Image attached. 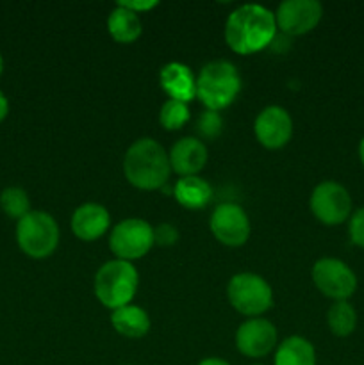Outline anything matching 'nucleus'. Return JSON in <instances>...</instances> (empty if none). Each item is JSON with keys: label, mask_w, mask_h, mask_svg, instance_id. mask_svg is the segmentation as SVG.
Returning <instances> with one entry per match:
<instances>
[{"label": "nucleus", "mask_w": 364, "mask_h": 365, "mask_svg": "<svg viewBox=\"0 0 364 365\" xmlns=\"http://www.w3.org/2000/svg\"><path fill=\"white\" fill-rule=\"evenodd\" d=\"M157 4L159 2H156V0H148V2H134V0H127V2H125V0H121V2H118V6L127 7V9L134 11L136 14H141L153 9V7H157Z\"/></svg>", "instance_id": "obj_27"}, {"label": "nucleus", "mask_w": 364, "mask_h": 365, "mask_svg": "<svg viewBox=\"0 0 364 365\" xmlns=\"http://www.w3.org/2000/svg\"><path fill=\"white\" fill-rule=\"evenodd\" d=\"M170 157L164 146L152 138L136 139L123 155V175L141 191L163 189L170 178Z\"/></svg>", "instance_id": "obj_2"}, {"label": "nucleus", "mask_w": 364, "mask_h": 365, "mask_svg": "<svg viewBox=\"0 0 364 365\" xmlns=\"http://www.w3.org/2000/svg\"><path fill=\"white\" fill-rule=\"evenodd\" d=\"M139 287V274L134 264L125 260H107L95 274L93 291L96 299L109 310L131 305Z\"/></svg>", "instance_id": "obj_4"}, {"label": "nucleus", "mask_w": 364, "mask_h": 365, "mask_svg": "<svg viewBox=\"0 0 364 365\" xmlns=\"http://www.w3.org/2000/svg\"><path fill=\"white\" fill-rule=\"evenodd\" d=\"M277 328L264 317H252L245 321L234 337L236 348L246 359H264L277 348Z\"/></svg>", "instance_id": "obj_12"}, {"label": "nucleus", "mask_w": 364, "mask_h": 365, "mask_svg": "<svg viewBox=\"0 0 364 365\" xmlns=\"http://www.w3.org/2000/svg\"><path fill=\"white\" fill-rule=\"evenodd\" d=\"M277 31L273 11L261 4H243L228 14L223 34L232 52L248 56L268 48Z\"/></svg>", "instance_id": "obj_1"}, {"label": "nucleus", "mask_w": 364, "mask_h": 365, "mask_svg": "<svg viewBox=\"0 0 364 365\" xmlns=\"http://www.w3.org/2000/svg\"><path fill=\"white\" fill-rule=\"evenodd\" d=\"M159 84L171 100L189 103L196 96L195 73L188 64L178 61H171L161 68Z\"/></svg>", "instance_id": "obj_16"}, {"label": "nucleus", "mask_w": 364, "mask_h": 365, "mask_svg": "<svg viewBox=\"0 0 364 365\" xmlns=\"http://www.w3.org/2000/svg\"><path fill=\"white\" fill-rule=\"evenodd\" d=\"M209 228L216 241L228 248L245 245L252 232L248 214L238 203H220L211 214Z\"/></svg>", "instance_id": "obj_10"}, {"label": "nucleus", "mask_w": 364, "mask_h": 365, "mask_svg": "<svg viewBox=\"0 0 364 365\" xmlns=\"http://www.w3.org/2000/svg\"><path fill=\"white\" fill-rule=\"evenodd\" d=\"M196 132L202 139H216L218 135L223 130V118L218 110H209L206 109L196 120Z\"/></svg>", "instance_id": "obj_24"}, {"label": "nucleus", "mask_w": 364, "mask_h": 365, "mask_svg": "<svg viewBox=\"0 0 364 365\" xmlns=\"http://www.w3.org/2000/svg\"><path fill=\"white\" fill-rule=\"evenodd\" d=\"M256 138L264 148H284L293 138V118L284 107L268 106L257 114L253 121Z\"/></svg>", "instance_id": "obj_13"}, {"label": "nucleus", "mask_w": 364, "mask_h": 365, "mask_svg": "<svg viewBox=\"0 0 364 365\" xmlns=\"http://www.w3.org/2000/svg\"><path fill=\"white\" fill-rule=\"evenodd\" d=\"M168 157H170L171 171L181 177H193L203 170L209 159V152L202 139L188 135V138L178 139L171 146Z\"/></svg>", "instance_id": "obj_14"}, {"label": "nucleus", "mask_w": 364, "mask_h": 365, "mask_svg": "<svg viewBox=\"0 0 364 365\" xmlns=\"http://www.w3.org/2000/svg\"><path fill=\"white\" fill-rule=\"evenodd\" d=\"M173 196L178 205L189 210H200L213 198V187L206 178L193 175V177H181L173 187Z\"/></svg>", "instance_id": "obj_18"}, {"label": "nucleus", "mask_w": 364, "mask_h": 365, "mask_svg": "<svg viewBox=\"0 0 364 365\" xmlns=\"http://www.w3.org/2000/svg\"><path fill=\"white\" fill-rule=\"evenodd\" d=\"M275 365H316V349L300 335H291L277 346Z\"/></svg>", "instance_id": "obj_20"}, {"label": "nucleus", "mask_w": 364, "mask_h": 365, "mask_svg": "<svg viewBox=\"0 0 364 365\" xmlns=\"http://www.w3.org/2000/svg\"><path fill=\"white\" fill-rule=\"evenodd\" d=\"M253 365H261V364H253Z\"/></svg>", "instance_id": "obj_32"}, {"label": "nucleus", "mask_w": 364, "mask_h": 365, "mask_svg": "<svg viewBox=\"0 0 364 365\" xmlns=\"http://www.w3.org/2000/svg\"><path fill=\"white\" fill-rule=\"evenodd\" d=\"M359 159H360V164H363V168H364V138L360 139V143H359Z\"/></svg>", "instance_id": "obj_30"}, {"label": "nucleus", "mask_w": 364, "mask_h": 365, "mask_svg": "<svg viewBox=\"0 0 364 365\" xmlns=\"http://www.w3.org/2000/svg\"><path fill=\"white\" fill-rule=\"evenodd\" d=\"M196 365H231L227 362V360L220 359V356H207V359L200 360Z\"/></svg>", "instance_id": "obj_29"}, {"label": "nucleus", "mask_w": 364, "mask_h": 365, "mask_svg": "<svg viewBox=\"0 0 364 365\" xmlns=\"http://www.w3.org/2000/svg\"><path fill=\"white\" fill-rule=\"evenodd\" d=\"M189 118H191V110H189V106L186 102L168 98L161 106L159 123L166 130H178V128H182L188 123Z\"/></svg>", "instance_id": "obj_23"}, {"label": "nucleus", "mask_w": 364, "mask_h": 365, "mask_svg": "<svg viewBox=\"0 0 364 365\" xmlns=\"http://www.w3.org/2000/svg\"><path fill=\"white\" fill-rule=\"evenodd\" d=\"M153 246V227L139 217H128L114 225L109 235V248L125 262L141 259Z\"/></svg>", "instance_id": "obj_7"}, {"label": "nucleus", "mask_w": 364, "mask_h": 365, "mask_svg": "<svg viewBox=\"0 0 364 365\" xmlns=\"http://www.w3.org/2000/svg\"><path fill=\"white\" fill-rule=\"evenodd\" d=\"M310 277L318 291L334 302H348L357 291V277L352 267L334 257L316 260Z\"/></svg>", "instance_id": "obj_9"}, {"label": "nucleus", "mask_w": 364, "mask_h": 365, "mask_svg": "<svg viewBox=\"0 0 364 365\" xmlns=\"http://www.w3.org/2000/svg\"><path fill=\"white\" fill-rule=\"evenodd\" d=\"M348 235L350 241L355 246L364 250V207L352 212L348 220Z\"/></svg>", "instance_id": "obj_25"}, {"label": "nucleus", "mask_w": 364, "mask_h": 365, "mask_svg": "<svg viewBox=\"0 0 364 365\" xmlns=\"http://www.w3.org/2000/svg\"><path fill=\"white\" fill-rule=\"evenodd\" d=\"M228 303L246 317H261L273 305L271 285L256 273H238L227 285Z\"/></svg>", "instance_id": "obj_6"}, {"label": "nucleus", "mask_w": 364, "mask_h": 365, "mask_svg": "<svg viewBox=\"0 0 364 365\" xmlns=\"http://www.w3.org/2000/svg\"><path fill=\"white\" fill-rule=\"evenodd\" d=\"M0 207L11 220L20 221L21 217L31 212V200L25 189L18 185H9L0 192Z\"/></svg>", "instance_id": "obj_22"}, {"label": "nucleus", "mask_w": 364, "mask_h": 365, "mask_svg": "<svg viewBox=\"0 0 364 365\" xmlns=\"http://www.w3.org/2000/svg\"><path fill=\"white\" fill-rule=\"evenodd\" d=\"M111 324L121 337L141 339L148 334L152 321L145 309L131 303L111 312Z\"/></svg>", "instance_id": "obj_17"}, {"label": "nucleus", "mask_w": 364, "mask_h": 365, "mask_svg": "<svg viewBox=\"0 0 364 365\" xmlns=\"http://www.w3.org/2000/svg\"><path fill=\"white\" fill-rule=\"evenodd\" d=\"M328 330L335 337H348L357 328V312L352 303L334 302L327 312Z\"/></svg>", "instance_id": "obj_21"}, {"label": "nucleus", "mask_w": 364, "mask_h": 365, "mask_svg": "<svg viewBox=\"0 0 364 365\" xmlns=\"http://www.w3.org/2000/svg\"><path fill=\"white\" fill-rule=\"evenodd\" d=\"M2 71H4V59H2V53H0V77H2Z\"/></svg>", "instance_id": "obj_31"}, {"label": "nucleus", "mask_w": 364, "mask_h": 365, "mask_svg": "<svg viewBox=\"0 0 364 365\" xmlns=\"http://www.w3.org/2000/svg\"><path fill=\"white\" fill-rule=\"evenodd\" d=\"M309 207L320 223L335 227L350 220L353 203L345 185L335 180H325L320 182L310 192Z\"/></svg>", "instance_id": "obj_8"}, {"label": "nucleus", "mask_w": 364, "mask_h": 365, "mask_svg": "<svg viewBox=\"0 0 364 365\" xmlns=\"http://www.w3.org/2000/svg\"><path fill=\"white\" fill-rule=\"evenodd\" d=\"M178 241V230L171 223H161L153 228V245L173 246Z\"/></svg>", "instance_id": "obj_26"}, {"label": "nucleus", "mask_w": 364, "mask_h": 365, "mask_svg": "<svg viewBox=\"0 0 364 365\" xmlns=\"http://www.w3.org/2000/svg\"><path fill=\"white\" fill-rule=\"evenodd\" d=\"M7 114H9V100H7V96L0 91V123L6 120Z\"/></svg>", "instance_id": "obj_28"}, {"label": "nucleus", "mask_w": 364, "mask_h": 365, "mask_svg": "<svg viewBox=\"0 0 364 365\" xmlns=\"http://www.w3.org/2000/svg\"><path fill=\"white\" fill-rule=\"evenodd\" d=\"M141 31L143 24L139 14L127 9V7H121L116 4V7L107 16V32L116 43H123V45L134 43L141 36Z\"/></svg>", "instance_id": "obj_19"}, {"label": "nucleus", "mask_w": 364, "mask_h": 365, "mask_svg": "<svg viewBox=\"0 0 364 365\" xmlns=\"http://www.w3.org/2000/svg\"><path fill=\"white\" fill-rule=\"evenodd\" d=\"M111 227V214L103 205L95 202L82 203L71 214V232L86 242L102 237Z\"/></svg>", "instance_id": "obj_15"}, {"label": "nucleus", "mask_w": 364, "mask_h": 365, "mask_svg": "<svg viewBox=\"0 0 364 365\" xmlns=\"http://www.w3.org/2000/svg\"><path fill=\"white\" fill-rule=\"evenodd\" d=\"M241 91V75L234 63L227 59H214L200 70L196 77V96L209 110L231 106Z\"/></svg>", "instance_id": "obj_3"}, {"label": "nucleus", "mask_w": 364, "mask_h": 365, "mask_svg": "<svg viewBox=\"0 0 364 365\" xmlns=\"http://www.w3.org/2000/svg\"><path fill=\"white\" fill-rule=\"evenodd\" d=\"M59 225L45 210H31L16 223L18 248L31 259H46L59 245Z\"/></svg>", "instance_id": "obj_5"}, {"label": "nucleus", "mask_w": 364, "mask_h": 365, "mask_svg": "<svg viewBox=\"0 0 364 365\" xmlns=\"http://www.w3.org/2000/svg\"><path fill=\"white\" fill-rule=\"evenodd\" d=\"M323 18V6L318 0H284L275 11L277 29L288 36H302L316 29Z\"/></svg>", "instance_id": "obj_11"}]
</instances>
